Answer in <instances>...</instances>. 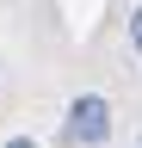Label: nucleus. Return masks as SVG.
Returning <instances> with one entry per match:
<instances>
[{
  "label": "nucleus",
  "mask_w": 142,
  "mask_h": 148,
  "mask_svg": "<svg viewBox=\"0 0 142 148\" xmlns=\"http://www.w3.org/2000/svg\"><path fill=\"white\" fill-rule=\"evenodd\" d=\"M105 136H111V105L99 92H86V99L68 105V142H105Z\"/></svg>",
  "instance_id": "nucleus-1"
},
{
  "label": "nucleus",
  "mask_w": 142,
  "mask_h": 148,
  "mask_svg": "<svg viewBox=\"0 0 142 148\" xmlns=\"http://www.w3.org/2000/svg\"><path fill=\"white\" fill-rule=\"evenodd\" d=\"M130 37H136V49H142V6H136V18H130Z\"/></svg>",
  "instance_id": "nucleus-2"
},
{
  "label": "nucleus",
  "mask_w": 142,
  "mask_h": 148,
  "mask_svg": "<svg viewBox=\"0 0 142 148\" xmlns=\"http://www.w3.org/2000/svg\"><path fill=\"white\" fill-rule=\"evenodd\" d=\"M6 148H37V142H25V136H12V142H6Z\"/></svg>",
  "instance_id": "nucleus-3"
}]
</instances>
